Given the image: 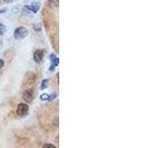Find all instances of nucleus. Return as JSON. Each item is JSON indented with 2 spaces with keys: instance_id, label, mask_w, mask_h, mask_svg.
<instances>
[{
  "instance_id": "nucleus-1",
  "label": "nucleus",
  "mask_w": 158,
  "mask_h": 148,
  "mask_svg": "<svg viewBox=\"0 0 158 148\" xmlns=\"http://www.w3.org/2000/svg\"><path fill=\"white\" fill-rule=\"evenodd\" d=\"M28 31L26 28L24 27H19L15 30V32H14V38H15L16 40H22L24 38H26L28 36Z\"/></svg>"
},
{
  "instance_id": "nucleus-2",
  "label": "nucleus",
  "mask_w": 158,
  "mask_h": 148,
  "mask_svg": "<svg viewBox=\"0 0 158 148\" xmlns=\"http://www.w3.org/2000/svg\"><path fill=\"white\" fill-rule=\"evenodd\" d=\"M29 113V106L26 104H23V103H21V104L18 105V108H17V114H19L20 116H27Z\"/></svg>"
},
{
  "instance_id": "nucleus-3",
  "label": "nucleus",
  "mask_w": 158,
  "mask_h": 148,
  "mask_svg": "<svg viewBox=\"0 0 158 148\" xmlns=\"http://www.w3.org/2000/svg\"><path fill=\"white\" fill-rule=\"evenodd\" d=\"M44 54H45V51H43V49H39V51H35V53H34V60L37 63H40L41 61L43 60V58H44Z\"/></svg>"
},
{
  "instance_id": "nucleus-4",
  "label": "nucleus",
  "mask_w": 158,
  "mask_h": 148,
  "mask_svg": "<svg viewBox=\"0 0 158 148\" xmlns=\"http://www.w3.org/2000/svg\"><path fill=\"white\" fill-rule=\"evenodd\" d=\"M26 8L29 9V10H31L32 12H34V13H37L40 9V3L39 2H33L32 4L26 6Z\"/></svg>"
},
{
  "instance_id": "nucleus-5",
  "label": "nucleus",
  "mask_w": 158,
  "mask_h": 148,
  "mask_svg": "<svg viewBox=\"0 0 158 148\" xmlns=\"http://www.w3.org/2000/svg\"><path fill=\"white\" fill-rule=\"evenodd\" d=\"M23 98L26 102H31L33 100V92L31 90H26L23 93Z\"/></svg>"
},
{
  "instance_id": "nucleus-6",
  "label": "nucleus",
  "mask_w": 158,
  "mask_h": 148,
  "mask_svg": "<svg viewBox=\"0 0 158 148\" xmlns=\"http://www.w3.org/2000/svg\"><path fill=\"white\" fill-rule=\"evenodd\" d=\"M51 60H52V66H51V70H54V67H56L57 65H58V62H59V60H58V58L54 56V54H52L51 56Z\"/></svg>"
},
{
  "instance_id": "nucleus-7",
  "label": "nucleus",
  "mask_w": 158,
  "mask_h": 148,
  "mask_svg": "<svg viewBox=\"0 0 158 148\" xmlns=\"http://www.w3.org/2000/svg\"><path fill=\"white\" fill-rule=\"evenodd\" d=\"M49 5L51 7H54V8H56V7L58 6V0H49Z\"/></svg>"
},
{
  "instance_id": "nucleus-8",
  "label": "nucleus",
  "mask_w": 158,
  "mask_h": 148,
  "mask_svg": "<svg viewBox=\"0 0 158 148\" xmlns=\"http://www.w3.org/2000/svg\"><path fill=\"white\" fill-rule=\"evenodd\" d=\"M47 84H49V79H44L43 80V83L42 85H41V89H45V88L47 87Z\"/></svg>"
},
{
  "instance_id": "nucleus-9",
  "label": "nucleus",
  "mask_w": 158,
  "mask_h": 148,
  "mask_svg": "<svg viewBox=\"0 0 158 148\" xmlns=\"http://www.w3.org/2000/svg\"><path fill=\"white\" fill-rule=\"evenodd\" d=\"M5 32H6V28H5V26H4L3 24H0V36L3 35Z\"/></svg>"
},
{
  "instance_id": "nucleus-10",
  "label": "nucleus",
  "mask_w": 158,
  "mask_h": 148,
  "mask_svg": "<svg viewBox=\"0 0 158 148\" xmlns=\"http://www.w3.org/2000/svg\"><path fill=\"white\" fill-rule=\"evenodd\" d=\"M49 95L47 94H43L42 96H41V100H43V101H45V100H49Z\"/></svg>"
},
{
  "instance_id": "nucleus-11",
  "label": "nucleus",
  "mask_w": 158,
  "mask_h": 148,
  "mask_svg": "<svg viewBox=\"0 0 158 148\" xmlns=\"http://www.w3.org/2000/svg\"><path fill=\"white\" fill-rule=\"evenodd\" d=\"M56 94H54H54H52L51 96L49 97V101H52V100L56 99Z\"/></svg>"
},
{
  "instance_id": "nucleus-12",
  "label": "nucleus",
  "mask_w": 158,
  "mask_h": 148,
  "mask_svg": "<svg viewBox=\"0 0 158 148\" xmlns=\"http://www.w3.org/2000/svg\"><path fill=\"white\" fill-rule=\"evenodd\" d=\"M44 148H56L54 145H52V144H45L44 145Z\"/></svg>"
},
{
  "instance_id": "nucleus-13",
  "label": "nucleus",
  "mask_w": 158,
  "mask_h": 148,
  "mask_svg": "<svg viewBox=\"0 0 158 148\" xmlns=\"http://www.w3.org/2000/svg\"><path fill=\"white\" fill-rule=\"evenodd\" d=\"M3 65H4V61L2 59H0V68L3 67Z\"/></svg>"
}]
</instances>
